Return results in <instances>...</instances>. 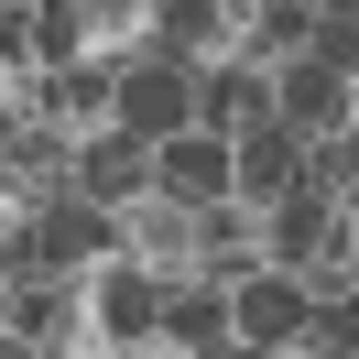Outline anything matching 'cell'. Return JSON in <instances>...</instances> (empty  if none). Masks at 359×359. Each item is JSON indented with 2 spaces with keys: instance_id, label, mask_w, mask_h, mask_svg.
<instances>
[{
  "instance_id": "4fadbf2b",
  "label": "cell",
  "mask_w": 359,
  "mask_h": 359,
  "mask_svg": "<svg viewBox=\"0 0 359 359\" xmlns=\"http://www.w3.org/2000/svg\"><path fill=\"white\" fill-rule=\"evenodd\" d=\"M218 359H272V348H218Z\"/></svg>"
},
{
  "instance_id": "6da1fadb",
  "label": "cell",
  "mask_w": 359,
  "mask_h": 359,
  "mask_svg": "<svg viewBox=\"0 0 359 359\" xmlns=\"http://www.w3.org/2000/svg\"><path fill=\"white\" fill-rule=\"evenodd\" d=\"M0 337H22L33 359H109L88 327V283L44 272V283H0Z\"/></svg>"
},
{
  "instance_id": "30bf717a",
  "label": "cell",
  "mask_w": 359,
  "mask_h": 359,
  "mask_svg": "<svg viewBox=\"0 0 359 359\" xmlns=\"http://www.w3.org/2000/svg\"><path fill=\"white\" fill-rule=\"evenodd\" d=\"M272 120H283V98H272L262 66H218V76H196V131L250 142V131H272Z\"/></svg>"
},
{
  "instance_id": "5b68a950",
  "label": "cell",
  "mask_w": 359,
  "mask_h": 359,
  "mask_svg": "<svg viewBox=\"0 0 359 359\" xmlns=\"http://www.w3.org/2000/svg\"><path fill=\"white\" fill-rule=\"evenodd\" d=\"M33 250H44V272H66V283H88V272L120 262V218L88 196H55L44 218H33Z\"/></svg>"
},
{
  "instance_id": "9c48e42d",
  "label": "cell",
  "mask_w": 359,
  "mask_h": 359,
  "mask_svg": "<svg viewBox=\"0 0 359 359\" xmlns=\"http://www.w3.org/2000/svg\"><path fill=\"white\" fill-rule=\"evenodd\" d=\"M272 98H283V131H294V142H337V131L359 120V88H348V76H327L316 55L272 76Z\"/></svg>"
},
{
  "instance_id": "3957f363",
  "label": "cell",
  "mask_w": 359,
  "mask_h": 359,
  "mask_svg": "<svg viewBox=\"0 0 359 359\" xmlns=\"http://www.w3.org/2000/svg\"><path fill=\"white\" fill-rule=\"evenodd\" d=\"M120 262L153 283H196V207H175V196L120 207Z\"/></svg>"
},
{
  "instance_id": "277c9868",
  "label": "cell",
  "mask_w": 359,
  "mask_h": 359,
  "mask_svg": "<svg viewBox=\"0 0 359 359\" xmlns=\"http://www.w3.org/2000/svg\"><path fill=\"white\" fill-rule=\"evenodd\" d=\"M229 305H240V348H272V359H294L316 327V283H294V272H250V283H229Z\"/></svg>"
},
{
  "instance_id": "7a4b0ae2",
  "label": "cell",
  "mask_w": 359,
  "mask_h": 359,
  "mask_svg": "<svg viewBox=\"0 0 359 359\" xmlns=\"http://www.w3.org/2000/svg\"><path fill=\"white\" fill-rule=\"evenodd\" d=\"M163 316H175V283H153V272H131V262L88 272V327H98V348H109V359L153 348V337H163Z\"/></svg>"
},
{
  "instance_id": "8fae6325",
  "label": "cell",
  "mask_w": 359,
  "mask_h": 359,
  "mask_svg": "<svg viewBox=\"0 0 359 359\" xmlns=\"http://www.w3.org/2000/svg\"><path fill=\"white\" fill-rule=\"evenodd\" d=\"M163 337H175L185 359L240 348V305H229V283H175V316H163Z\"/></svg>"
},
{
  "instance_id": "ba28073f",
  "label": "cell",
  "mask_w": 359,
  "mask_h": 359,
  "mask_svg": "<svg viewBox=\"0 0 359 359\" xmlns=\"http://www.w3.org/2000/svg\"><path fill=\"white\" fill-rule=\"evenodd\" d=\"M76 196L109 207V218H120V207H142V196H153V142H131V131H88V142H76Z\"/></svg>"
},
{
  "instance_id": "8992f818",
  "label": "cell",
  "mask_w": 359,
  "mask_h": 359,
  "mask_svg": "<svg viewBox=\"0 0 359 359\" xmlns=\"http://www.w3.org/2000/svg\"><path fill=\"white\" fill-rule=\"evenodd\" d=\"M109 131L153 142V153L185 142V131H196V76H185V66H131V76H120V120H109Z\"/></svg>"
},
{
  "instance_id": "7c38bea8",
  "label": "cell",
  "mask_w": 359,
  "mask_h": 359,
  "mask_svg": "<svg viewBox=\"0 0 359 359\" xmlns=\"http://www.w3.org/2000/svg\"><path fill=\"white\" fill-rule=\"evenodd\" d=\"M316 66L359 88V0H316Z\"/></svg>"
},
{
  "instance_id": "52a82bcc",
  "label": "cell",
  "mask_w": 359,
  "mask_h": 359,
  "mask_svg": "<svg viewBox=\"0 0 359 359\" xmlns=\"http://www.w3.org/2000/svg\"><path fill=\"white\" fill-rule=\"evenodd\" d=\"M153 196H175V207H229V196H240V142H218V131L163 142V153H153Z\"/></svg>"
}]
</instances>
